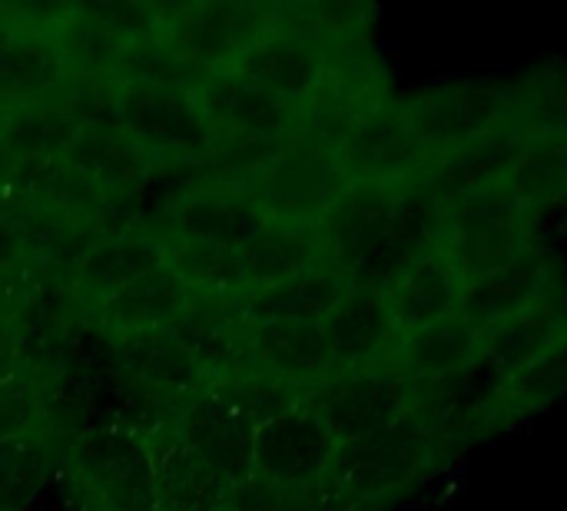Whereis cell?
Returning a JSON list of instances; mask_svg holds the SVG:
<instances>
[{
  "label": "cell",
  "instance_id": "1",
  "mask_svg": "<svg viewBox=\"0 0 567 511\" xmlns=\"http://www.w3.org/2000/svg\"><path fill=\"white\" fill-rule=\"evenodd\" d=\"M462 456L419 419L346 442L326 492V511H402L445 479Z\"/></svg>",
  "mask_w": 567,
  "mask_h": 511
},
{
  "label": "cell",
  "instance_id": "2",
  "mask_svg": "<svg viewBox=\"0 0 567 511\" xmlns=\"http://www.w3.org/2000/svg\"><path fill=\"white\" fill-rule=\"evenodd\" d=\"M548 216L515 183H495L429 206V243L458 269L472 293L548 243Z\"/></svg>",
  "mask_w": 567,
  "mask_h": 511
},
{
  "label": "cell",
  "instance_id": "3",
  "mask_svg": "<svg viewBox=\"0 0 567 511\" xmlns=\"http://www.w3.org/2000/svg\"><path fill=\"white\" fill-rule=\"evenodd\" d=\"M56 482L76 511H159L150 442L123 422L80 429L63 449Z\"/></svg>",
  "mask_w": 567,
  "mask_h": 511
},
{
  "label": "cell",
  "instance_id": "4",
  "mask_svg": "<svg viewBox=\"0 0 567 511\" xmlns=\"http://www.w3.org/2000/svg\"><path fill=\"white\" fill-rule=\"evenodd\" d=\"M342 452L326 419L299 402L256 429L252 482L289 511H326V492Z\"/></svg>",
  "mask_w": 567,
  "mask_h": 511
},
{
  "label": "cell",
  "instance_id": "5",
  "mask_svg": "<svg viewBox=\"0 0 567 511\" xmlns=\"http://www.w3.org/2000/svg\"><path fill=\"white\" fill-rule=\"evenodd\" d=\"M116 123L159 170H196L216 146L193 90L116 83Z\"/></svg>",
  "mask_w": 567,
  "mask_h": 511
},
{
  "label": "cell",
  "instance_id": "6",
  "mask_svg": "<svg viewBox=\"0 0 567 511\" xmlns=\"http://www.w3.org/2000/svg\"><path fill=\"white\" fill-rule=\"evenodd\" d=\"M402 110L435 156L505 130L502 76H449L399 93Z\"/></svg>",
  "mask_w": 567,
  "mask_h": 511
},
{
  "label": "cell",
  "instance_id": "7",
  "mask_svg": "<svg viewBox=\"0 0 567 511\" xmlns=\"http://www.w3.org/2000/svg\"><path fill=\"white\" fill-rule=\"evenodd\" d=\"M336 163L349 186H379L395 193H419L429 180L435 153L419 136L399 96L362 116L342 140Z\"/></svg>",
  "mask_w": 567,
  "mask_h": 511
},
{
  "label": "cell",
  "instance_id": "8",
  "mask_svg": "<svg viewBox=\"0 0 567 511\" xmlns=\"http://www.w3.org/2000/svg\"><path fill=\"white\" fill-rule=\"evenodd\" d=\"M276 20V3L206 0L166 3L159 33L199 73L233 70L243 50Z\"/></svg>",
  "mask_w": 567,
  "mask_h": 511
},
{
  "label": "cell",
  "instance_id": "9",
  "mask_svg": "<svg viewBox=\"0 0 567 511\" xmlns=\"http://www.w3.org/2000/svg\"><path fill=\"white\" fill-rule=\"evenodd\" d=\"M239 190H246L269 219L319 226L332 203L349 190V180L332 153L292 140Z\"/></svg>",
  "mask_w": 567,
  "mask_h": 511
},
{
  "label": "cell",
  "instance_id": "10",
  "mask_svg": "<svg viewBox=\"0 0 567 511\" xmlns=\"http://www.w3.org/2000/svg\"><path fill=\"white\" fill-rule=\"evenodd\" d=\"M306 406L316 409L346 446L415 419V389L399 369L372 366L332 376L306 396Z\"/></svg>",
  "mask_w": 567,
  "mask_h": 511
},
{
  "label": "cell",
  "instance_id": "11",
  "mask_svg": "<svg viewBox=\"0 0 567 511\" xmlns=\"http://www.w3.org/2000/svg\"><path fill=\"white\" fill-rule=\"evenodd\" d=\"M146 223L156 233L209 243L223 249H243L266 226V209L239 186L226 183H186L173 200H166Z\"/></svg>",
  "mask_w": 567,
  "mask_h": 511
},
{
  "label": "cell",
  "instance_id": "12",
  "mask_svg": "<svg viewBox=\"0 0 567 511\" xmlns=\"http://www.w3.org/2000/svg\"><path fill=\"white\" fill-rule=\"evenodd\" d=\"M193 96L219 140L289 143L299 136L302 106L269 96L266 90L243 80L236 70L206 73L193 86Z\"/></svg>",
  "mask_w": 567,
  "mask_h": 511
},
{
  "label": "cell",
  "instance_id": "13",
  "mask_svg": "<svg viewBox=\"0 0 567 511\" xmlns=\"http://www.w3.org/2000/svg\"><path fill=\"white\" fill-rule=\"evenodd\" d=\"M233 70L269 96L286 100L292 106H306L326 83L329 50L319 40L272 20V27H266L243 50Z\"/></svg>",
  "mask_w": 567,
  "mask_h": 511
},
{
  "label": "cell",
  "instance_id": "14",
  "mask_svg": "<svg viewBox=\"0 0 567 511\" xmlns=\"http://www.w3.org/2000/svg\"><path fill=\"white\" fill-rule=\"evenodd\" d=\"M193 456H199L226 486L252 482V442L256 426L229 406L213 386L196 392L173 426Z\"/></svg>",
  "mask_w": 567,
  "mask_h": 511
},
{
  "label": "cell",
  "instance_id": "15",
  "mask_svg": "<svg viewBox=\"0 0 567 511\" xmlns=\"http://www.w3.org/2000/svg\"><path fill=\"white\" fill-rule=\"evenodd\" d=\"M159 266H166V249H163L156 229L146 219H133V223L113 229L110 236H103L66 273V286L76 296V303L90 313L106 296L136 283L140 276L156 273Z\"/></svg>",
  "mask_w": 567,
  "mask_h": 511
},
{
  "label": "cell",
  "instance_id": "16",
  "mask_svg": "<svg viewBox=\"0 0 567 511\" xmlns=\"http://www.w3.org/2000/svg\"><path fill=\"white\" fill-rule=\"evenodd\" d=\"M382 296H385L402 336H409V333H422L429 326H439V323L465 313L472 289L458 276V269L432 243H425L399 269V276L385 286Z\"/></svg>",
  "mask_w": 567,
  "mask_h": 511
},
{
  "label": "cell",
  "instance_id": "17",
  "mask_svg": "<svg viewBox=\"0 0 567 511\" xmlns=\"http://www.w3.org/2000/svg\"><path fill=\"white\" fill-rule=\"evenodd\" d=\"M505 103L508 133L525 146H567V57L535 60L508 76Z\"/></svg>",
  "mask_w": 567,
  "mask_h": 511
},
{
  "label": "cell",
  "instance_id": "18",
  "mask_svg": "<svg viewBox=\"0 0 567 511\" xmlns=\"http://www.w3.org/2000/svg\"><path fill=\"white\" fill-rule=\"evenodd\" d=\"M322 336L336 376L385 366L402 343V329L385 296L375 289H349L322 319Z\"/></svg>",
  "mask_w": 567,
  "mask_h": 511
},
{
  "label": "cell",
  "instance_id": "19",
  "mask_svg": "<svg viewBox=\"0 0 567 511\" xmlns=\"http://www.w3.org/2000/svg\"><path fill=\"white\" fill-rule=\"evenodd\" d=\"M183 349L203 366L209 382L236 376L249 362V333L239 296H189L183 313L166 326Z\"/></svg>",
  "mask_w": 567,
  "mask_h": 511
},
{
  "label": "cell",
  "instance_id": "20",
  "mask_svg": "<svg viewBox=\"0 0 567 511\" xmlns=\"http://www.w3.org/2000/svg\"><path fill=\"white\" fill-rule=\"evenodd\" d=\"M63 163L100 196L113 203L133 200L156 173H163L150 153H143L123 130L116 126H93L80 130V136L63 153Z\"/></svg>",
  "mask_w": 567,
  "mask_h": 511
},
{
  "label": "cell",
  "instance_id": "21",
  "mask_svg": "<svg viewBox=\"0 0 567 511\" xmlns=\"http://www.w3.org/2000/svg\"><path fill=\"white\" fill-rule=\"evenodd\" d=\"M53 402L30 432L0 442V511L30 509L37 495L56 479L63 449L80 432V426H66L53 412Z\"/></svg>",
  "mask_w": 567,
  "mask_h": 511
},
{
  "label": "cell",
  "instance_id": "22",
  "mask_svg": "<svg viewBox=\"0 0 567 511\" xmlns=\"http://www.w3.org/2000/svg\"><path fill=\"white\" fill-rule=\"evenodd\" d=\"M565 289L567 256L555 239H548V243L535 246L528 256H522L518 263H512L508 269H502L498 276H492L485 286H478L465 309L482 326H488L505 316L525 313L545 299H555Z\"/></svg>",
  "mask_w": 567,
  "mask_h": 511
},
{
  "label": "cell",
  "instance_id": "23",
  "mask_svg": "<svg viewBox=\"0 0 567 511\" xmlns=\"http://www.w3.org/2000/svg\"><path fill=\"white\" fill-rule=\"evenodd\" d=\"M189 296H193V289L166 263L156 273L140 276L136 283L106 296L100 306H93L86 313V323L96 326V333L106 336L110 343H120V339L136 336V333L166 329L183 313Z\"/></svg>",
  "mask_w": 567,
  "mask_h": 511
},
{
  "label": "cell",
  "instance_id": "24",
  "mask_svg": "<svg viewBox=\"0 0 567 511\" xmlns=\"http://www.w3.org/2000/svg\"><path fill=\"white\" fill-rule=\"evenodd\" d=\"M246 369L312 392L336 376L322 326H252Z\"/></svg>",
  "mask_w": 567,
  "mask_h": 511
},
{
  "label": "cell",
  "instance_id": "25",
  "mask_svg": "<svg viewBox=\"0 0 567 511\" xmlns=\"http://www.w3.org/2000/svg\"><path fill=\"white\" fill-rule=\"evenodd\" d=\"M346 293V276L332 266H319L296 279L239 296V309L249 326H322Z\"/></svg>",
  "mask_w": 567,
  "mask_h": 511
},
{
  "label": "cell",
  "instance_id": "26",
  "mask_svg": "<svg viewBox=\"0 0 567 511\" xmlns=\"http://www.w3.org/2000/svg\"><path fill=\"white\" fill-rule=\"evenodd\" d=\"M156 469L159 511H223L233 486H226L199 456L186 449L176 429H159L146 436Z\"/></svg>",
  "mask_w": 567,
  "mask_h": 511
},
{
  "label": "cell",
  "instance_id": "27",
  "mask_svg": "<svg viewBox=\"0 0 567 511\" xmlns=\"http://www.w3.org/2000/svg\"><path fill=\"white\" fill-rule=\"evenodd\" d=\"M239 256L246 273V293H259L276 283L296 279L302 273H312L319 266H329L319 226L279 223V219H269V226L252 243H246Z\"/></svg>",
  "mask_w": 567,
  "mask_h": 511
},
{
  "label": "cell",
  "instance_id": "28",
  "mask_svg": "<svg viewBox=\"0 0 567 511\" xmlns=\"http://www.w3.org/2000/svg\"><path fill=\"white\" fill-rule=\"evenodd\" d=\"M116 346L120 369L130 382L169 392V396H196L209 386V376L203 366L183 349V343L169 329H150L126 336Z\"/></svg>",
  "mask_w": 567,
  "mask_h": 511
},
{
  "label": "cell",
  "instance_id": "29",
  "mask_svg": "<svg viewBox=\"0 0 567 511\" xmlns=\"http://www.w3.org/2000/svg\"><path fill=\"white\" fill-rule=\"evenodd\" d=\"M76 136L80 123L70 116L56 93L30 103L0 106V153L7 163L63 160Z\"/></svg>",
  "mask_w": 567,
  "mask_h": 511
},
{
  "label": "cell",
  "instance_id": "30",
  "mask_svg": "<svg viewBox=\"0 0 567 511\" xmlns=\"http://www.w3.org/2000/svg\"><path fill=\"white\" fill-rule=\"evenodd\" d=\"M66 67L56 37L17 30L0 47V106L43 100L60 90Z\"/></svg>",
  "mask_w": 567,
  "mask_h": 511
},
{
  "label": "cell",
  "instance_id": "31",
  "mask_svg": "<svg viewBox=\"0 0 567 511\" xmlns=\"http://www.w3.org/2000/svg\"><path fill=\"white\" fill-rule=\"evenodd\" d=\"M156 236L166 249V263L179 273V279L196 296H246V273H243L239 249L193 243L166 233Z\"/></svg>",
  "mask_w": 567,
  "mask_h": 511
},
{
  "label": "cell",
  "instance_id": "32",
  "mask_svg": "<svg viewBox=\"0 0 567 511\" xmlns=\"http://www.w3.org/2000/svg\"><path fill=\"white\" fill-rule=\"evenodd\" d=\"M276 20L319 40L329 53L379 37V10L369 3H276Z\"/></svg>",
  "mask_w": 567,
  "mask_h": 511
},
{
  "label": "cell",
  "instance_id": "33",
  "mask_svg": "<svg viewBox=\"0 0 567 511\" xmlns=\"http://www.w3.org/2000/svg\"><path fill=\"white\" fill-rule=\"evenodd\" d=\"M206 73L193 70L173 47L169 40L153 30L146 37L130 40L116 63H113V80L126 86H176V90H193Z\"/></svg>",
  "mask_w": 567,
  "mask_h": 511
},
{
  "label": "cell",
  "instance_id": "34",
  "mask_svg": "<svg viewBox=\"0 0 567 511\" xmlns=\"http://www.w3.org/2000/svg\"><path fill=\"white\" fill-rule=\"evenodd\" d=\"M56 47L66 67V76L73 80H106L113 76V63L123 50V43L96 23L83 3H70V13L63 27L56 30Z\"/></svg>",
  "mask_w": 567,
  "mask_h": 511
},
{
  "label": "cell",
  "instance_id": "35",
  "mask_svg": "<svg viewBox=\"0 0 567 511\" xmlns=\"http://www.w3.org/2000/svg\"><path fill=\"white\" fill-rule=\"evenodd\" d=\"M229 406H236L256 429L272 422L276 416L296 409L299 402H306V392L279 382V379H269L262 372H252V369H243L236 376H226V379H216L209 382Z\"/></svg>",
  "mask_w": 567,
  "mask_h": 511
},
{
  "label": "cell",
  "instance_id": "36",
  "mask_svg": "<svg viewBox=\"0 0 567 511\" xmlns=\"http://www.w3.org/2000/svg\"><path fill=\"white\" fill-rule=\"evenodd\" d=\"M56 396V376L20 369L0 386V442L30 432Z\"/></svg>",
  "mask_w": 567,
  "mask_h": 511
},
{
  "label": "cell",
  "instance_id": "37",
  "mask_svg": "<svg viewBox=\"0 0 567 511\" xmlns=\"http://www.w3.org/2000/svg\"><path fill=\"white\" fill-rule=\"evenodd\" d=\"M83 10L103 23L123 47L136 37H146L163 27L166 3H136V0H106V3H83Z\"/></svg>",
  "mask_w": 567,
  "mask_h": 511
},
{
  "label": "cell",
  "instance_id": "38",
  "mask_svg": "<svg viewBox=\"0 0 567 511\" xmlns=\"http://www.w3.org/2000/svg\"><path fill=\"white\" fill-rule=\"evenodd\" d=\"M223 511H289L279 499H272L269 492H262L256 482L249 486H233L226 502H223Z\"/></svg>",
  "mask_w": 567,
  "mask_h": 511
},
{
  "label": "cell",
  "instance_id": "39",
  "mask_svg": "<svg viewBox=\"0 0 567 511\" xmlns=\"http://www.w3.org/2000/svg\"><path fill=\"white\" fill-rule=\"evenodd\" d=\"M17 372H20V343H17L10 313L0 306V386L13 379Z\"/></svg>",
  "mask_w": 567,
  "mask_h": 511
},
{
  "label": "cell",
  "instance_id": "40",
  "mask_svg": "<svg viewBox=\"0 0 567 511\" xmlns=\"http://www.w3.org/2000/svg\"><path fill=\"white\" fill-rule=\"evenodd\" d=\"M13 33H17V27L10 23V17H7V13H3V7H0V47H3Z\"/></svg>",
  "mask_w": 567,
  "mask_h": 511
},
{
  "label": "cell",
  "instance_id": "41",
  "mask_svg": "<svg viewBox=\"0 0 567 511\" xmlns=\"http://www.w3.org/2000/svg\"><path fill=\"white\" fill-rule=\"evenodd\" d=\"M561 219H567V206H565V213H561Z\"/></svg>",
  "mask_w": 567,
  "mask_h": 511
}]
</instances>
